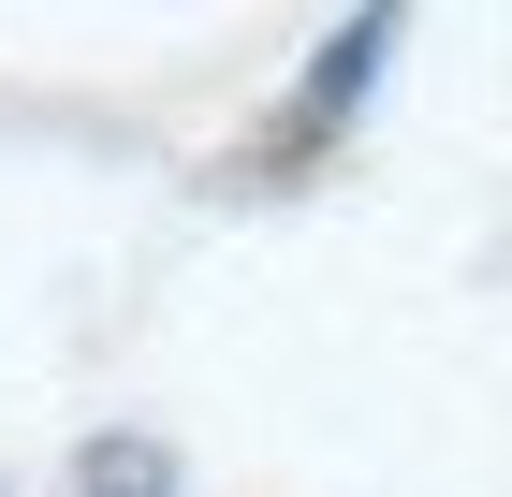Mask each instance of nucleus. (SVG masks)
<instances>
[{
  "label": "nucleus",
  "instance_id": "f257e3e1",
  "mask_svg": "<svg viewBox=\"0 0 512 497\" xmlns=\"http://www.w3.org/2000/svg\"><path fill=\"white\" fill-rule=\"evenodd\" d=\"M381 59H395V15H352V30L308 59V88H293V147H308V132H337V117L366 103V74H381Z\"/></svg>",
  "mask_w": 512,
  "mask_h": 497
},
{
  "label": "nucleus",
  "instance_id": "f03ea898",
  "mask_svg": "<svg viewBox=\"0 0 512 497\" xmlns=\"http://www.w3.org/2000/svg\"><path fill=\"white\" fill-rule=\"evenodd\" d=\"M74 497H191V468L161 454V439H88V468H74Z\"/></svg>",
  "mask_w": 512,
  "mask_h": 497
}]
</instances>
